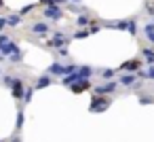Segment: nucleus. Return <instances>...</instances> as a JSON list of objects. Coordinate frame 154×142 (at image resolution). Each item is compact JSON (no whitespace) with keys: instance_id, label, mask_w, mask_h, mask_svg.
<instances>
[{"instance_id":"1","label":"nucleus","mask_w":154,"mask_h":142,"mask_svg":"<svg viewBox=\"0 0 154 142\" xmlns=\"http://www.w3.org/2000/svg\"><path fill=\"white\" fill-rule=\"evenodd\" d=\"M110 106V100L108 98H101V95H97L93 102H91V110L93 112H101V110H106Z\"/></svg>"},{"instance_id":"2","label":"nucleus","mask_w":154,"mask_h":142,"mask_svg":"<svg viewBox=\"0 0 154 142\" xmlns=\"http://www.w3.org/2000/svg\"><path fill=\"white\" fill-rule=\"evenodd\" d=\"M139 68H141V60H131V62H125V64L120 66V70H129V72H133V74H137Z\"/></svg>"},{"instance_id":"3","label":"nucleus","mask_w":154,"mask_h":142,"mask_svg":"<svg viewBox=\"0 0 154 142\" xmlns=\"http://www.w3.org/2000/svg\"><path fill=\"white\" fill-rule=\"evenodd\" d=\"M114 89H116V83H108V85H99V87H95V93L101 95V98H106V93H112Z\"/></svg>"},{"instance_id":"4","label":"nucleus","mask_w":154,"mask_h":142,"mask_svg":"<svg viewBox=\"0 0 154 142\" xmlns=\"http://www.w3.org/2000/svg\"><path fill=\"white\" fill-rule=\"evenodd\" d=\"M139 79H137V74H122L120 76V85H135Z\"/></svg>"},{"instance_id":"5","label":"nucleus","mask_w":154,"mask_h":142,"mask_svg":"<svg viewBox=\"0 0 154 142\" xmlns=\"http://www.w3.org/2000/svg\"><path fill=\"white\" fill-rule=\"evenodd\" d=\"M141 55L146 57V62H148L150 66H154V51H152V49H148V47L141 49Z\"/></svg>"},{"instance_id":"6","label":"nucleus","mask_w":154,"mask_h":142,"mask_svg":"<svg viewBox=\"0 0 154 142\" xmlns=\"http://www.w3.org/2000/svg\"><path fill=\"white\" fill-rule=\"evenodd\" d=\"M89 87V81H80V83H76V85H72V89L76 91V93H80L82 89H87Z\"/></svg>"},{"instance_id":"7","label":"nucleus","mask_w":154,"mask_h":142,"mask_svg":"<svg viewBox=\"0 0 154 142\" xmlns=\"http://www.w3.org/2000/svg\"><path fill=\"white\" fill-rule=\"evenodd\" d=\"M129 32L131 34H137V21L135 19H129Z\"/></svg>"},{"instance_id":"8","label":"nucleus","mask_w":154,"mask_h":142,"mask_svg":"<svg viewBox=\"0 0 154 142\" xmlns=\"http://www.w3.org/2000/svg\"><path fill=\"white\" fill-rule=\"evenodd\" d=\"M101 76H103V79H108V81H110V79H112V76H114V70H103V74H101Z\"/></svg>"},{"instance_id":"9","label":"nucleus","mask_w":154,"mask_h":142,"mask_svg":"<svg viewBox=\"0 0 154 142\" xmlns=\"http://www.w3.org/2000/svg\"><path fill=\"white\" fill-rule=\"evenodd\" d=\"M87 24H89L87 17H78V26H87Z\"/></svg>"},{"instance_id":"10","label":"nucleus","mask_w":154,"mask_h":142,"mask_svg":"<svg viewBox=\"0 0 154 142\" xmlns=\"http://www.w3.org/2000/svg\"><path fill=\"white\" fill-rule=\"evenodd\" d=\"M139 102H141V104H152V102H154V100H152V98H141V100H139Z\"/></svg>"},{"instance_id":"11","label":"nucleus","mask_w":154,"mask_h":142,"mask_svg":"<svg viewBox=\"0 0 154 142\" xmlns=\"http://www.w3.org/2000/svg\"><path fill=\"white\" fill-rule=\"evenodd\" d=\"M146 11H148V15H152V17H154V5H148V9H146Z\"/></svg>"},{"instance_id":"12","label":"nucleus","mask_w":154,"mask_h":142,"mask_svg":"<svg viewBox=\"0 0 154 142\" xmlns=\"http://www.w3.org/2000/svg\"><path fill=\"white\" fill-rule=\"evenodd\" d=\"M148 79L154 81V66H150V70H148Z\"/></svg>"},{"instance_id":"13","label":"nucleus","mask_w":154,"mask_h":142,"mask_svg":"<svg viewBox=\"0 0 154 142\" xmlns=\"http://www.w3.org/2000/svg\"><path fill=\"white\" fill-rule=\"evenodd\" d=\"M40 87H45V85H49V79H40V83H38Z\"/></svg>"}]
</instances>
